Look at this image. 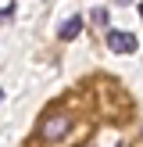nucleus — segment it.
I'll return each mask as SVG.
<instances>
[{"mask_svg": "<svg viewBox=\"0 0 143 147\" xmlns=\"http://www.w3.org/2000/svg\"><path fill=\"white\" fill-rule=\"evenodd\" d=\"M72 126H75V115L64 111V108H54V111H47V115L39 119L36 136H39L43 144H57V140H64V136L72 133Z\"/></svg>", "mask_w": 143, "mask_h": 147, "instance_id": "obj_1", "label": "nucleus"}, {"mask_svg": "<svg viewBox=\"0 0 143 147\" xmlns=\"http://www.w3.org/2000/svg\"><path fill=\"white\" fill-rule=\"evenodd\" d=\"M90 18H93V22H97V25H107V11H104V7H97V11H93V14H90Z\"/></svg>", "mask_w": 143, "mask_h": 147, "instance_id": "obj_4", "label": "nucleus"}, {"mask_svg": "<svg viewBox=\"0 0 143 147\" xmlns=\"http://www.w3.org/2000/svg\"><path fill=\"white\" fill-rule=\"evenodd\" d=\"M107 50H114V54H132L136 50V36L122 32V29H111V32H107Z\"/></svg>", "mask_w": 143, "mask_h": 147, "instance_id": "obj_2", "label": "nucleus"}, {"mask_svg": "<svg viewBox=\"0 0 143 147\" xmlns=\"http://www.w3.org/2000/svg\"><path fill=\"white\" fill-rule=\"evenodd\" d=\"M79 32H82V18H79V14H72V18L61 25V40H75Z\"/></svg>", "mask_w": 143, "mask_h": 147, "instance_id": "obj_3", "label": "nucleus"}, {"mask_svg": "<svg viewBox=\"0 0 143 147\" xmlns=\"http://www.w3.org/2000/svg\"><path fill=\"white\" fill-rule=\"evenodd\" d=\"M0 97H4V90H0Z\"/></svg>", "mask_w": 143, "mask_h": 147, "instance_id": "obj_7", "label": "nucleus"}, {"mask_svg": "<svg viewBox=\"0 0 143 147\" xmlns=\"http://www.w3.org/2000/svg\"><path fill=\"white\" fill-rule=\"evenodd\" d=\"M114 4H129V0H114Z\"/></svg>", "mask_w": 143, "mask_h": 147, "instance_id": "obj_5", "label": "nucleus"}, {"mask_svg": "<svg viewBox=\"0 0 143 147\" xmlns=\"http://www.w3.org/2000/svg\"><path fill=\"white\" fill-rule=\"evenodd\" d=\"M140 18H143V4H140Z\"/></svg>", "mask_w": 143, "mask_h": 147, "instance_id": "obj_6", "label": "nucleus"}]
</instances>
